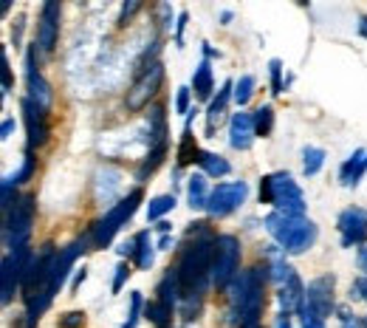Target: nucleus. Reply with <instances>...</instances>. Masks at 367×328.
<instances>
[{
    "label": "nucleus",
    "instance_id": "obj_1",
    "mask_svg": "<svg viewBox=\"0 0 367 328\" xmlns=\"http://www.w3.org/2000/svg\"><path fill=\"white\" fill-rule=\"evenodd\" d=\"M266 229L268 235L283 247V252L299 255L305 249H311L317 241V224L308 218H297V215H286L274 210L271 215H266Z\"/></svg>",
    "mask_w": 367,
    "mask_h": 328
},
{
    "label": "nucleus",
    "instance_id": "obj_2",
    "mask_svg": "<svg viewBox=\"0 0 367 328\" xmlns=\"http://www.w3.org/2000/svg\"><path fill=\"white\" fill-rule=\"evenodd\" d=\"M263 280H266V266H255V269L243 272L237 283V294L232 297V306L237 314L240 328H257L260 322V309H263Z\"/></svg>",
    "mask_w": 367,
    "mask_h": 328
},
{
    "label": "nucleus",
    "instance_id": "obj_3",
    "mask_svg": "<svg viewBox=\"0 0 367 328\" xmlns=\"http://www.w3.org/2000/svg\"><path fill=\"white\" fill-rule=\"evenodd\" d=\"M260 201L266 204H274L277 213H286V215H297V218H305V198H302V190L299 184L288 173H271L260 182Z\"/></svg>",
    "mask_w": 367,
    "mask_h": 328
},
{
    "label": "nucleus",
    "instance_id": "obj_4",
    "mask_svg": "<svg viewBox=\"0 0 367 328\" xmlns=\"http://www.w3.org/2000/svg\"><path fill=\"white\" fill-rule=\"evenodd\" d=\"M212 263H215V241L209 235L198 238L195 244L187 247V252L181 255L178 263V278L184 289H201L206 280V272H212Z\"/></svg>",
    "mask_w": 367,
    "mask_h": 328
},
{
    "label": "nucleus",
    "instance_id": "obj_5",
    "mask_svg": "<svg viewBox=\"0 0 367 328\" xmlns=\"http://www.w3.org/2000/svg\"><path fill=\"white\" fill-rule=\"evenodd\" d=\"M139 204H141V190H133V193H128L125 198H121L119 204H113V206H110V213L94 226V232H90L94 244H97V247H108V244L113 241V235L136 215Z\"/></svg>",
    "mask_w": 367,
    "mask_h": 328
},
{
    "label": "nucleus",
    "instance_id": "obj_6",
    "mask_svg": "<svg viewBox=\"0 0 367 328\" xmlns=\"http://www.w3.org/2000/svg\"><path fill=\"white\" fill-rule=\"evenodd\" d=\"M333 278H317L314 283H308L302 294V303L297 309V314L302 317V322H322L330 317L333 311Z\"/></svg>",
    "mask_w": 367,
    "mask_h": 328
},
{
    "label": "nucleus",
    "instance_id": "obj_7",
    "mask_svg": "<svg viewBox=\"0 0 367 328\" xmlns=\"http://www.w3.org/2000/svg\"><path fill=\"white\" fill-rule=\"evenodd\" d=\"M32 224H34V198L32 195H23L12 206V213L6 215V224H3V241H6V249L9 252L26 247L28 235H32Z\"/></svg>",
    "mask_w": 367,
    "mask_h": 328
},
{
    "label": "nucleus",
    "instance_id": "obj_8",
    "mask_svg": "<svg viewBox=\"0 0 367 328\" xmlns=\"http://www.w3.org/2000/svg\"><path fill=\"white\" fill-rule=\"evenodd\" d=\"M240 263V244L235 235L215 238V263H212V283L218 289H226L237 272Z\"/></svg>",
    "mask_w": 367,
    "mask_h": 328
},
{
    "label": "nucleus",
    "instance_id": "obj_9",
    "mask_svg": "<svg viewBox=\"0 0 367 328\" xmlns=\"http://www.w3.org/2000/svg\"><path fill=\"white\" fill-rule=\"evenodd\" d=\"M28 260H32V255H28V247H20V249H14V252H9L3 258V272H0V300H3V306L12 303V297L23 286Z\"/></svg>",
    "mask_w": 367,
    "mask_h": 328
},
{
    "label": "nucleus",
    "instance_id": "obj_10",
    "mask_svg": "<svg viewBox=\"0 0 367 328\" xmlns=\"http://www.w3.org/2000/svg\"><path fill=\"white\" fill-rule=\"evenodd\" d=\"M161 79H164V66L161 63L144 66L141 74H139V79L133 82V88L128 91V110H141L152 97H156Z\"/></svg>",
    "mask_w": 367,
    "mask_h": 328
},
{
    "label": "nucleus",
    "instance_id": "obj_11",
    "mask_svg": "<svg viewBox=\"0 0 367 328\" xmlns=\"http://www.w3.org/2000/svg\"><path fill=\"white\" fill-rule=\"evenodd\" d=\"M249 195V187L246 182H226V184H218L209 195V204H206V213L215 215V218H224L229 213H235L237 206L246 201Z\"/></svg>",
    "mask_w": 367,
    "mask_h": 328
},
{
    "label": "nucleus",
    "instance_id": "obj_12",
    "mask_svg": "<svg viewBox=\"0 0 367 328\" xmlns=\"http://www.w3.org/2000/svg\"><path fill=\"white\" fill-rule=\"evenodd\" d=\"M336 226L342 232V247H361L367 241V210L350 206L339 215Z\"/></svg>",
    "mask_w": 367,
    "mask_h": 328
},
{
    "label": "nucleus",
    "instance_id": "obj_13",
    "mask_svg": "<svg viewBox=\"0 0 367 328\" xmlns=\"http://www.w3.org/2000/svg\"><path fill=\"white\" fill-rule=\"evenodd\" d=\"M82 252H85V241H74L71 247H66V249H59V252H57V258H54V263H51V275H48V289H51V297L66 286L71 266L77 263V258H79Z\"/></svg>",
    "mask_w": 367,
    "mask_h": 328
},
{
    "label": "nucleus",
    "instance_id": "obj_14",
    "mask_svg": "<svg viewBox=\"0 0 367 328\" xmlns=\"http://www.w3.org/2000/svg\"><path fill=\"white\" fill-rule=\"evenodd\" d=\"M23 116H26V128H28V147H43L48 142V119L46 108H40L34 99H23Z\"/></svg>",
    "mask_w": 367,
    "mask_h": 328
},
{
    "label": "nucleus",
    "instance_id": "obj_15",
    "mask_svg": "<svg viewBox=\"0 0 367 328\" xmlns=\"http://www.w3.org/2000/svg\"><path fill=\"white\" fill-rule=\"evenodd\" d=\"M59 15H63V3H59V0H48V3H43L40 28H37V46H40L43 51H51L54 43H57V35H59Z\"/></svg>",
    "mask_w": 367,
    "mask_h": 328
},
{
    "label": "nucleus",
    "instance_id": "obj_16",
    "mask_svg": "<svg viewBox=\"0 0 367 328\" xmlns=\"http://www.w3.org/2000/svg\"><path fill=\"white\" fill-rule=\"evenodd\" d=\"M255 116L252 113H235L232 122H229V144L235 147V151H249V147L255 144Z\"/></svg>",
    "mask_w": 367,
    "mask_h": 328
},
{
    "label": "nucleus",
    "instance_id": "obj_17",
    "mask_svg": "<svg viewBox=\"0 0 367 328\" xmlns=\"http://www.w3.org/2000/svg\"><path fill=\"white\" fill-rule=\"evenodd\" d=\"M26 82H28V99H34L40 108H48V105H51V85H48V82H46V77L34 68V51L28 54Z\"/></svg>",
    "mask_w": 367,
    "mask_h": 328
},
{
    "label": "nucleus",
    "instance_id": "obj_18",
    "mask_svg": "<svg viewBox=\"0 0 367 328\" xmlns=\"http://www.w3.org/2000/svg\"><path fill=\"white\" fill-rule=\"evenodd\" d=\"M232 97H235V82H232V79H226V82L221 85L218 97H212V102H209V110H206V125H209V131H215V125L224 119L226 105H229V99H232Z\"/></svg>",
    "mask_w": 367,
    "mask_h": 328
},
{
    "label": "nucleus",
    "instance_id": "obj_19",
    "mask_svg": "<svg viewBox=\"0 0 367 328\" xmlns=\"http://www.w3.org/2000/svg\"><path fill=\"white\" fill-rule=\"evenodd\" d=\"M121 190V173L113 167H102L97 175V198L99 201H113L116 193Z\"/></svg>",
    "mask_w": 367,
    "mask_h": 328
},
{
    "label": "nucleus",
    "instance_id": "obj_20",
    "mask_svg": "<svg viewBox=\"0 0 367 328\" xmlns=\"http://www.w3.org/2000/svg\"><path fill=\"white\" fill-rule=\"evenodd\" d=\"M302 294H305V289H302V280L297 278V272L280 286V294H277V300H280V306H283V311H297L299 309V303H302Z\"/></svg>",
    "mask_w": 367,
    "mask_h": 328
},
{
    "label": "nucleus",
    "instance_id": "obj_21",
    "mask_svg": "<svg viewBox=\"0 0 367 328\" xmlns=\"http://www.w3.org/2000/svg\"><path fill=\"white\" fill-rule=\"evenodd\" d=\"M192 91L198 99H209L212 102V91H215V79H212V66L209 59H201L195 74H192Z\"/></svg>",
    "mask_w": 367,
    "mask_h": 328
},
{
    "label": "nucleus",
    "instance_id": "obj_22",
    "mask_svg": "<svg viewBox=\"0 0 367 328\" xmlns=\"http://www.w3.org/2000/svg\"><path fill=\"white\" fill-rule=\"evenodd\" d=\"M201 153H204V151H198L195 136H192V128H190V119H187V125H184V136H181V144H178V167H187V164L198 162Z\"/></svg>",
    "mask_w": 367,
    "mask_h": 328
},
{
    "label": "nucleus",
    "instance_id": "obj_23",
    "mask_svg": "<svg viewBox=\"0 0 367 328\" xmlns=\"http://www.w3.org/2000/svg\"><path fill=\"white\" fill-rule=\"evenodd\" d=\"M184 286H181V278H178V269H167V275H164V280L159 283V303H164V306H175L178 303V291H181Z\"/></svg>",
    "mask_w": 367,
    "mask_h": 328
},
{
    "label": "nucleus",
    "instance_id": "obj_24",
    "mask_svg": "<svg viewBox=\"0 0 367 328\" xmlns=\"http://www.w3.org/2000/svg\"><path fill=\"white\" fill-rule=\"evenodd\" d=\"M209 190H206V175H192L190 178V184H187V201L192 210H206V204H209Z\"/></svg>",
    "mask_w": 367,
    "mask_h": 328
},
{
    "label": "nucleus",
    "instance_id": "obj_25",
    "mask_svg": "<svg viewBox=\"0 0 367 328\" xmlns=\"http://www.w3.org/2000/svg\"><path fill=\"white\" fill-rule=\"evenodd\" d=\"M133 244H136V252H133V258H136V266L139 269H150L152 266V260H156V247L150 244V232H139L136 238H133Z\"/></svg>",
    "mask_w": 367,
    "mask_h": 328
},
{
    "label": "nucleus",
    "instance_id": "obj_26",
    "mask_svg": "<svg viewBox=\"0 0 367 328\" xmlns=\"http://www.w3.org/2000/svg\"><path fill=\"white\" fill-rule=\"evenodd\" d=\"M198 164L204 167V173L206 175H229V162L224 159V156H218V153H201V159H198Z\"/></svg>",
    "mask_w": 367,
    "mask_h": 328
},
{
    "label": "nucleus",
    "instance_id": "obj_27",
    "mask_svg": "<svg viewBox=\"0 0 367 328\" xmlns=\"http://www.w3.org/2000/svg\"><path fill=\"white\" fill-rule=\"evenodd\" d=\"M175 210V195H159L147 204V221H159L161 215Z\"/></svg>",
    "mask_w": 367,
    "mask_h": 328
},
{
    "label": "nucleus",
    "instance_id": "obj_28",
    "mask_svg": "<svg viewBox=\"0 0 367 328\" xmlns=\"http://www.w3.org/2000/svg\"><path fill=\"white\" fill-rule=\"evenodd\" d=\"M325 164V151H319V147H305L302 151V170L305 175H317Z\"/></svg>",
    "mask_w": 367,
    "mask_h": 328
},
{
    "label": "nucleus",
    "instance_id": "obj_29",
    "mask_svg": "<svg viewBox=\"0 0 367 328\" xmlns=\"http://www.w3.org/2000/svg\"><path fill=\"white\" fill-rule=\"evenodd\" d=\"M255 131H257V136H268L274 131V108L271 105H260L255 110Z\"/></svg>",
    "mask_w": 367,
    "mask_h": 328
},
{
    "label": "nucleus",
    "instance_id": "obj_30",
    "mask_svg": "<svg viewBox=\"0 0 367 328\" xmlns=\"http://www.w3.org/2000/svg\"><path fill=\"white\" fill-rule=\"evenodd\" d=\"M252 94H255V77H252V74H243V77L235 82V97H232V99L243 108V105L252 99Z\"/></svg>",
    "mask_w": 367,
    "mask_h": 328
},
{
    "label": "nucleus",
    "instance_id": "obj_31",
    "mask_svg": "<svg viewBox=\"0 0 367 328\" xmlns=\"http://www.w3.org/2000/svg\"><path fill=\"white\" fill-rule=\"evenodd\" d=\"M367 153L364 151H353V156L342 164V170H339V178H342V184H353V175H356V170H359V164H361V159H364Z\"/></svg>",
    "mask_w": 367,
    "mask_h": 328
},
{
    "label": "nucleus",
    "instance_id": "obj_32",
    "mask_svg": "<svg viewBox=\"0 0 367 328\" xmlns=\"http://www.w3.org/2000/svg\"><path fill=\"white\" fill-rule=\"evenodd\" d=\"M139 314H141V291H130V314L121 322V328H136V322L141 320Z\"/></svg>",
    "mask_w": 367,
    "mask_h": 328
},
{
    "label": "nucleus",
    "instance_id": "obj_33",
    "mask_svg": "<svg viewBox=\"0 0 367 328\" xmlns=\"http://www.w3.org/2000/svg\"><path fill=\"white\" fill-rule=\"evenodd\" d=\"M268 74H271V94H283V63L280 59H271Z\"/></svg>",
    "mask_w": 367,
    "mask_h": 328
},
{
    "label": "nucleus",
    "instance_id": "obj_34",
    "mask_svg": "<svg viewBox=\"0 0 367 328\" xmlns=\"http://www.w3.org/2000/svg\"><path fill=\"white\" fill-rule=\"evenodd\" d=\"M32 173H34V159H32V153H26V159H23V167H20L14 175H6V178H9V182L17 187V184H23V182H26V178L32 175Z\"/></svg>",
    "mask_w": 367,
    "mask_h": 328
},
{
    "label": "nucleus",
    "instance_id": "obj_35",
    "mask_svg": "<svg viewBox=\"0 0 367 328\" xmlns=\"http://www.w3.org/2000/svg\"><path fill=\"white\" fill-rule=\"evenodd\" d=\"M82 322H85L82 311H68V314L59 317V328H82Z\"/></svg>",
    "mask_w": 367,
    "mask_h": 328
},
{
    "label": "nucleus",
    "instance_id": "obj_36",
    "mask_svg": "<svg viewBox=\"0 0 367 328\" xmlns=\"http://www.w3.org/2000/svg\"><path fill=\"white\" fill-rule=\"evenodd\" d=\"M113 272H116V278H113V286H110V289H113V291H121V286H125V280L130 278V266H128V263H119Z\"/></svg>",
    "mask_w": 367,
    "mask_h": 328
},
{
    "label": "nucleus",
    "instance_id": "obj_37",
    "mask_svg": "<svg viewBox=\"0 0 367 328\" xmlns=\"http://www.w3.org/2000/svg\"><path fill=\"white\" fill-rule=\"evenodd\" d=\"M190 88L184 85V88H178V97H175V110L178 113H190Z\"/></svg>",
    "mask_w": 367,
    "mask_h": 328
},
{
    "label": "nucleus",
    "instance_id": "obj_38",
    "mask_svg": "<svg viewBox=\"0 0 367 328\" xmlns=\"http://www.w3.org/2000/svg\"><path fill=\"white\" fill-rule=\"evenodd\" d=\"M0 74H3V94L12 91V68H9V57L0 54Z\"/></svg>",
    "mask_w": 367,
    "mask_h": 328
},
{
    "label": "nucleus",
    "instance_id": "obj_39",
    "mask_svg": "<svg viewBox=\"0 0 367 328\" xmlns=\"http://www.w3.org/2000/svg\"><path fill=\"white\" fill-rule=\"evenodd\" d=\"M350 297H353V300H364V303H367V275L359 278V280L350 286Z\"/></svg>",
    "mask_w": 367,
    "mask_h": 328
},
{
    "label": "nucleus",
    "instance_id": "obj_40",
    "mask_svg": "<svg viewBox=\"0 0 367 328\" xmlns=\"http://www.w3.org/2000/svg\"><path fill=\"white\" fill-rule=\"evenodd\" d=\"M141 9V3H139V0H130V3H125V6H121V15H119V26H125L136 12Z\"/></svg>",
    "mask_w": 367,
    "mask_h": 328
},
{
    "label": "nucleus",
    "instance_id": "obj_41",
    "mask_svg": "<svg viewBox=\"0 0 367 328\" xmlns=\"http://www.w3.org/2000/svg\"><path fill=\"white\" fill-rule=\"evenodd\" d=\"M184 26H187V12L178 15V23H175V43L181 46L184 43Z\"/></svg>",
    "mask_w": 367,
    "mask_h": 328
},
{
    "label": "nucleus",
    "instance_id": "obj_42",
    "mask_svg": "<svg viewBox=\"0 0 367 328\" xmlns=\"http://www.w3.org/2000/svg\"><path fill=\"white\" fill-rule=\"evenodd\" d=\"M12 133H14V119H3V125H0V139L6 142Z\"/></svg>",
    "mask_w": 367,
    "mask_h": 328
},
{
    "label": "nucleus",
    "instance_id": "obj_43",
    "mask_svg": "<svg viewBox=\"0 0 367 328\" xmlns=\"http://www.w3.org/2000/svg\"><path fill=\"white\" fill-rule=\"evenodd\" d=\"M85 275H88V269H85V266H82V269H77V278H74V283H71V289L77 291L79 286H82V280H85Z\"/></svg>",
    "mask_w": 367,
    "mask_h": 328
},
{
    "label": "nucleus",
    "instance_id": "obj_44",
    "mask_svg": "<svg viewBox=\"0 0 367 328\" xmlns=\"http://www.w3.org/2000/svg\"><path fill=\"white\" fill-rule=\"evenodd\" d=\"M12 37H14V46H20V37H23V17H20L17 26L12 28Z\"/></svg>",
    "mask_w": 367,
    "mask_h": 328
},
{
    "label": "nucleus",
    "instance_id": "obj_45",
    "mask_svg": "<svg viewBox=\"0 0 367 328\" xmlns=\"http://www.w3.org/2000/svg\"><path fill=\"white\" fill-rule=\"evenodd\" d=\"M277 328H291V314H288V311H280V317H277Z\"/></svg>",
    "mask_w": 367,
    "mask_h": 328
},
{
    "label": "nucleus",
    "instance_id": "obj_46",
    "mask_svg": "<svg viewBox=\"0 0 367 328\" xmlns=\"http://www.w3.org/2000/svg\"><path fill=\"white\" fill-rule=\"evenodd\" d=\"M172 244H175V241H172V235H161V238H159V244H156V247H159V249H170Z\"/></svg>",
    "mask_w": 367,
    "mask_h": 328
},
{
    "label": "nucleus",
    "instance_id": "obj_47",
    "mask_svg": "<svg viewBox=\"0 0 367 328\" xmlns=\"http://www.w3.org/2000/svg\"><path fill=\"white\" fill-rule=\"evenodd\" d=\"M339 314H342V328H356V322H353V317L348 311H339Z\"/></svg>",
    "mask_w": 367,
    "mask_h": 328
},
{
    "label": "nucleus",
    "instance_id": "obj_48",
    "mask_svg": "<svg viewBox=\"0 0 367 328\" xmlns=\"http://www.w3.org/2000/svg\"><path fill=\"white\" fill-rule=\"evenodd\" d=\"M359 269L367 275V249H361V252H359Z\"/></svg>",
    "mask_w": 367,
    "mask_h": 328
},
{
    "label": "nucleus",
    "instance_id": "obj_49",
    "mask_svg": "<svg viewBox=\"0 0 367 328\" xmlns=\"http://www.w3.org/2000/svg\"><path fill=\"white\" fill-rule=\"evenodd\" d=\"M156 229H159L161 235H170V229H172V224H167V221H159V224H156Z\"/></svg>",
    "mask_w": 367,
    "mask_h": 328
},
{
    "label": "nucleus",
    "instance_id": "obj_50",
    "mask_svg": "<svg viewBox=\"0 0 367 328\" xmlns=\"http://www.w3.org/2000/svg\"><path fill=\"white\" fill-rule=\"evenodd\" d=\"M359 35L367 37V17H361V23H359Z\"/></svg>",
    "mask_w": 367,
    "mask_h": 328
},
{
    "label": "nucleus",
    "instance_id": "obj_51",
    "mask_svg": "<svg viewBox=\"0 0 367 328\" xmlns=\"http://www.w3.org/2000/svg\"><path fill=\"white\" fill-rule=\"evenodd\" d=\"M302 328H322V322H305Z\"/></svg>",
    "mask_w": 367,
    "mask_h": 328
},
{
    "label": "nucleus",
    "instance_id": "obj_52",
    "mask_svg": "<svg viewBox=\"0 0 367 328\" xmlns=\"http://www.w3.org/2000/svg\"><path fill=\"white\" fill-rule=\"evenodd\" d=\"M364 325H367V320H364Z\"/></svg>",
    "mask_w": 367,
    "mask_h": 328
}]
</instances>
